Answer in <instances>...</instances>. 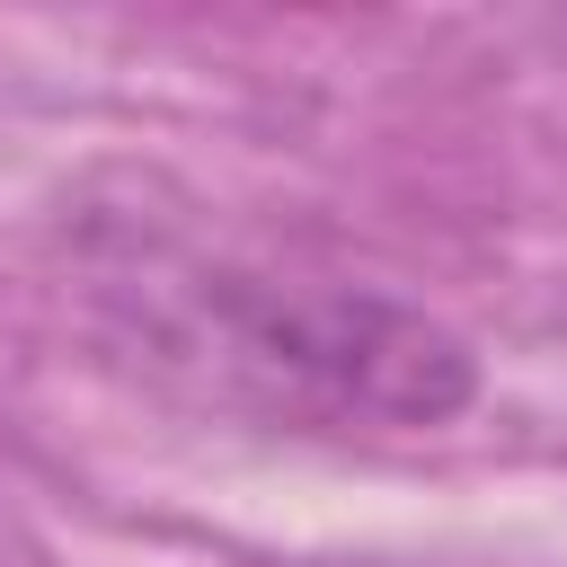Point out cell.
Wrapping results in <instances>:
<instances>
[{"label": "cell", "mask_w": 567, "mask_h": 567, "mask_svg": "<svg viewBox=\"0 0 567 567\" xmlns=\"http://www.w3.org/2000/svg\"><path fill=\"white\" fill-rule=\"evenodd\" d=\"M106 301L151 372L213 408L310 434H399L470 408V346L363 284H292L230 257H133Z\"/></svg>", "instance_id": "cell-1"}]
</instances>
